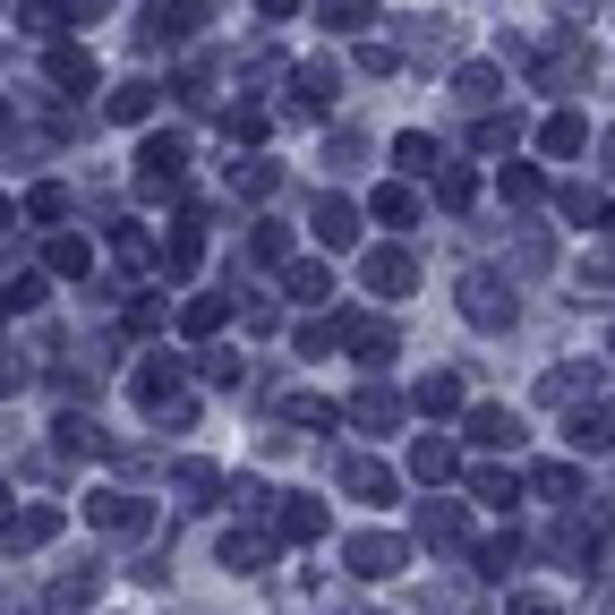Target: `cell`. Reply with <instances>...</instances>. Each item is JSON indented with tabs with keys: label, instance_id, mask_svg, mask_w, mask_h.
Segmentation results:
<instances>
[{
	"label": "cell",
	"instance_id": "cell-1",
	"mask_svg": "<svg viewBox=\"0 0 615 615\" xmlns=\"http://www.w3.org/2000/svg\"><path fill=\"white\" fill-rule=\"evenodd\" d=\"M137 402H146L155 420H162V411L180 420V359H171V351H146V359H137Z\"/></svg>",
	"mask_w": 615,
	"mask_h": 615
},
{
	"label": "cell",
	"instance_id": "cell-2",
	"mask_svg": "<svg viewBox=\"0 0 615 615\" xmlns=\"http://www.w3.org/2000/svg\"><path fill=\"white\" fill-rule=\"evenodd\" d=\"M342 555H351V573H359V582H385V573H402V555H411V548H402L393 530H359V539H351Z\"/></svg>",
	"mask_w": 615,
	"mask_h": 615
},
{
	"label": "cell",
	"instance_id": "cell-3",
	"mask_svg": "<svg viewBox=\"0 0 615 615\" xmlns=\"http://www.w3.org/2000/svg\"><path fill=\"white\" fill-rule=\"evenodd\" d=\"M462 317L470 325H513V291H505L496 274H470V283H462Z\"/></svg>",
	"mask_w": 615,
	"mask_h": 615
},
{
	"label": "cell",
	"instance_id": "cell-4",
	"mask_svg": "<svg viewBox=\"0 0 615 615\" xmlns=\"http://www.w3.org/2000/svg\"><path fill=\"white\" fill-rule=\"evenodd\" d=\"M180 162H189L180 137H146V146H137V189H171V180H180Z\"/></svg>",
	"mask_w": 615,
	"mask_h": 615
},
{
	"label": "cell",
	"instance_id": "cell-5",
	"mask_svg": "<svg viewBox=\"0 0 615 615\" xmlns=\"http://www.w3.org/2000/svg\"><path fill=\"white\" fill-rule=\"evenodd\" d=\"M86 521H95V530H120V539H137V530H146V505H137V496H120V487H103L95 505H86Z\"/></svg>",
	"mask_w": 615,
	"mask_h": 615
},
{
	"label": "cell",
	"instance_id": "cell-6",
	"mask_svg": "<svg viewBox=\"0 0 615 615\" xmlns=\"http://www.w3.org/2000/svg\"><path fill=\"white\" fill-rule=\"evenodd\" d=\"M291 112H299V120H325V112H333V68H325V61H308L291 77Z\"/></svg>",
	"mask_w": 615,
	"mask_h": 615
},
{
	"label": "cell",
	"instance_id": "cell-7",
	"mask_svg": "<svg viewBox=\"0 0 615 615\" xmlns=\"http://www.w3.org/2000/svg\"><path fill=\"white\" fill-rule=\"evenodd\" d=\"M342 487L368 496V505H393V470H385V462H368V454H342Z\"/></svg>",
	"mask_w": 615,
	"mask_h": 615
},
{
	"label": "cell",
	"instance_id": "cell-8",
	"mask_svg": "<svg viewBox=\"0 0 615 615\" xmlns=\"http://www.w3.org/2000/svg\"><path fill=\"white\" fill-rule=\"evenodd\" d=\"M52 530H61V513H52V505H26L18 521H0V548H9V555H18V548H43Z\"/></svg>",
	"mask_w": 615,
	"mask_h": 615
},
{
	"label": "cell",
	"instance_id": "cell-9",
	"mask_svg": "<svg viewBox=\"0 0 615 615\" xmlns=\"http://www.w3.org/2000/svg\"><path fill=\"white\" fill-rule=\"evenodd\" d=\"M317 240L325 248H351L359 240V205L351 197H317Z\"/></svg>",
	"mask_w": 615,
	"mask_h": 615
},
{
	"label": "cell",
	"instance_id": "cell-10",
	"mask_svg": "<svg viewBox=\"0 0 615 615\" xmlns=\"http://www.w3.org/2000/svg\"><path fill=\"white\" fill-rule=\"evenodd\" d=\"M462 427H470V445H521V420H513V411H496V402L462 411Z\"/></svg>",
	"mask_w": 615,
	"mask_h": 615
},
{
	"label": "cell",
	"instance_id": "cell-11",
	"mask_svg": "<svg viewBox=\"0 0 615 615\" xmlns=\"http://www.w3.org/2000/svg\"><path fill=\"white\" fill-rule=\"evenodd\" d=\"M411 274H420V265L402 257V248H377V257H368V291H385V299H402V291H411Z\"/></svg>",
	"mask_w": 615,
	"mask_h": 615
},
{
	"label": "cell",
	"instance_id": "cell-12",
	"mask_svg": "<svg viewBox=\"0 0 615 615\" xmlns=\"http://www.w3.org/2000/svg\"><path fill=\"white\" fill-rule=\"evenodd\" d=\"M420 411H427V420H454V411H470V402H462V377H454V368L420 377Z\"/></svg>",
	"mask_w": 615,
	"mask_h": 615
},
{
	"label": "cell",
	"instance_id": "cell-13",
	"mask_svg": "<svg viewBox=\"0 0 615 615\" xmlns=\"http://www.w3.org/2000/svg\"><path fill=\"white\" fill-rule=\"evenodd\" d=\"M590 146V129L573 120V112H555V120H539V155H555V162H573Z\"/></svg>",
	"mask_w": 615,
	"mask_h": 615
},
{
	"label": "cell",
	"instance_id": "cell-14",
	"mask_svg": "<svg viewBox=\"0 0 615 615\" xmlns=\"http://www.w3.org/2000/svg\"><path fill=\"white\" fill-rule=\"evenodd\" d=\"M411 470H420L427 487H445V479H454V470H462V454H454V445H445V436H420V445H411Z\"/></svg>",
	"mask_w": 615,
	"mask_h": 615
},
{
	"label": "cell",
	"instance_id": "cell-15",
	"mask_svg": "<svg viewBox=\"0 0 615 615\" xmlns=\"http://www.w3.org/2000/svg\"><path fill=\"white\" fill-rule=\"evenodd\" d=\"M86 265H95V248H86L77 231H52V240H43V274H86Z\"/></svg>",
	"mask_w": 615,
	"mask_h": 615
},
{
	"label": "cell",
	"instance_id": "cell-16",
	"mask_svg": "<svg viewBox=\"0 0 615 615\" xmlns=\"http://www.w3.org/2000/svg\"><path fill=\"white\" fill-rule=\"evenodd\" d=\"M223 317H231V299H214V291H197V299H180V333H223Z\"/></svg>",
	"mask_w": 615,
	"mask_h": 615
},
{
	"label": "cell",
	"instance_id": "cell-17",
	"mask_svg": "<svg viewBox=\"0 0 615 615\" xmlns=\"http://www.w3.org/2000/svg\"><path fill=\"white\" fill-rule=\"evenodd\" d=\"M52 86H68V95H86V86H95V52H77V43H61V52H52Z\"/></svg>",
	"mask_w": 615,
	"mask_h": 615
},
{
	"label": "cell",
	"instance_id": "cell-18",
	"mask_svg": "<svg viewBox=\"0 0 615 615\" xmlns=\"http://www.w3.org/2000/svg\"><path fill=\"white\" fill-rule=\"evenodd\" d=\"M393 162H402V171H420V180H436V162H445V155H436V137L402 129V137H393Z\"/></svg>",
	"mask_w": 615,
	"mask_h": 615
},
{
	"label": "cell",
	"instance_id": "cell-19",
	"mask_svg": "<svg viewBox=\"0 0 615 615\" xmlns=\"http://www.w3.org/2000/svg\"><path fill=\"white\" fill-rule=\"evenodd\" d=\"M283 539H325V505L317 496H283Z\"/></svg>",
	"mask_w": 615,
	"mask_h": 615
},
{
	"label": "cell",
	"instance_id": "cell-20",
	"mask_svg": "<svg viewBox=\"0 0 615 615\" xmlns=\"http://www.w3.org/2000/svg\"><path fill=\"white\" fill-rule=\"evenodd\" d=\"M86 598H95V573H61V582L43 590V615H77Z\"/></svg>",
	"mask_w": 615,
	"mask_h": 615
},
{
	"label": "cell",
	"instance_id": "cell-21",
	"mask_svg": "<svg viewBox=\"0 0 615 615\" xmlns=\"http://www.w3.org/2000/svg\"><path fill=\"white\" fill-rule=\"evenodd\" d=\"M171 479H180V496H197V505H214V496H231V487H223V470H214V462H180Z\"/></svg>",
	"mask_w": 615,
	"mask_h": 615
},
{
	"label": "cell",
	"instance_id": "cell-22",
	"mask_svg": "<svg viewBox=\"0 0 615 615\" xmlns=\"http://www.w3.org/2000/svg\"><path fill=\"white\" fill-rule=\"evenodd\" d=\"M283 291H291V299H299V308H317V299H325V291H333V274H325V265H317V257H308V265H291V274H283Z\"/></svg>",
	"mask_w": 615,
	"mask_h": 615
},
{
	"label": "cell",
	"instance_id": "cell-23",
	"mask_svg": "<svg viewBox=\"0 0 615 615\" xmlns=\"http://www.w3.org/2000/svg\"><path fill=\"white\" fill-rule=\"evenodd\" d=\"M265 555H274V539H265V530H231V539H223V564H240V573H257Z\"/></svg>",
	"mask_w": 615,
	"mask_h": 615
},
{
	"label": "cell",
	"instance_id": "cell-24",
	"mask_svg": "<svg viewBox=\"0 0 615 615\" xmlns=\"http://www.w3.org/2000/svg\"><path fill=\"white\" fill-rule=\"evenodd\" d=\"M530 487H539L548 505H573V496H582V479H573L564 462H539V470H530Z\"/></svg>",
	"mask_w": 615,
	"mask_h": 615
},
{
	"label": "cell",
	"instance_id": "cell-25",
	"mask_svg": "<svg viewBox=\"0 0 615 615\" xmlns=\"http://www.w3.org/2000/svg\"><path fill=\"white\" fill-rule=\"evenodd\" d=\"M420 539H427V548H454V539H462V513H454V505H427V513H420Z\"/></svg>",
	"mask_w": 615,
	"mask_h": 615
},
{
	"label": "cell",
	"instance_id": "cell-26",
	"mask_svg": "<svg viewBox=\"0 0 615 615\" xmlns=\"http://www.w3.org/2000/svg\"><path fill=\"white\" fill-rule=\"evenodd\" d=\"M146 112H155V86H137V77H129V86H112V120H129V129H137Z\"/></svg>",
	"mask_w": 615,
	"mask_h": 615
},
{
	"label": "cell",
	"instance_id": "cell-27",
	"mask_svg": "<svg viewBox=\"0 0 615 615\" xmlns=\"http://www.w3.org/2000/svg\"><path fill=\"white\" fill-rule=\"evenodd\" d=\"M573 445H582V454H607V445H615V420H607V411H582V420H573Z\"/></svg>",
	"mask_w": 615,
	"mask_h": 615
},
{
	"label": "cell",
	"instance_id": "cell-28",
	"mask_svg": "<svg viewBox=\"0 0 615 615\" xmlns=\"http://www.w3.org/2000/svg\"><path fill=\"white\" fill-rule=\"evenodd\" d=\"M368 214H377V223H411L420 197H411V189H377V197H368Z\"/></svg>",
	"mask_w": 615,
	"mask_h": 615
},
{
	"label": "cell",
	"instance_id": "cell-29",
	"mask_svg": "<svg viewBox=\"0 0 615 615\" xmlns=\"http://www.w3.org/2000/svg\"><path fill=\"white\" fill-rule=\"evenodd\" d=\"M351 420H359V427H393V420H402V402H393V393H359Z\"/></svg>",
	"mask_w": 615,
	"mask_h": 615
},
{
	"label": "cell",
	"instance_id": "cell-30",
	"mask_svg": "<svg viewBox=\"0 0 615 615\" xmlns=\"http://www.w3.org/2000/svg\"><path fill=\"white\" fill-rule=\"evenodd\" d=\"M521 137V112H496V120H479V155H505Z\"/></svg>",
	"mask_w": 615,
	"mask_h": 615
},
{
	"label": "cell",
	"instance_id": "cell-31",
	"mask_svg": "<svg viewBox=\"0 0 615 615\" xmlns=\"http://www.w3.org/2000/svg\"><path fill=\"white\" fill-rule=\"evenodd\" d=\"M470 487H479L487 505H513V496H521V487H513V470H470Z\"/></svg>",
	"mask_w": 615,
	"mask_h": 615
},
{
	"label": "cell",
	"instance_id": "cell-32",
	"mask_svg": "<svg viewBox=\"0 0 615 615\" xmlns=\"http://www.w3.org/2000/svg\"><path fill=\"white\" fill-rule=\"evenodd\" d=\"M454 95H462V103H496V68H462Z\"/></svg>",
	"mask_w": 615,
	"mask_h": 615
},
{
	"label": "cell",
	"instance_id": "cell-33",
	"mask_svg": "<svg viewBox=\"0 0 615 615\" xmlns=\"http://www.w3.org/2000/svg\"><path fill=\"white\" fill-rule=\"evenodd\" d=\"M351 351H359V359H393V325H359Z\"/></svg>",
	"mask_w": 615,
	"mask_h": 615
},
{
	"label": "cell",
	"instance_id": "cell-34",
	"mask_svg": "<svg viewBox=\"0 0 615 615\" xmlns=\"http://www.w3.org/2000/svg\"><path fill=\"white\" fill-rule=\"evenodd\" d=\"M436 197H445V205H454V214H462V205L479 197V180H470V171H445V180H436Z\"/></svg>",
	"mask_w": 615,
	"mask_h": 615
},
{
	"label": "cell",
	"instance_id": "cell-35",
	"mask_svg": "<svg viewBox=\"0 0 615 615\" xmlns=\"http://www.w3.org/2000/svg\"><path fill=\"white\" fill-rule=\"evenodd\" d=\"M368 18H377L368 0H325V26H368Z\"/></svg>",
	"mask_w": 615,
	"mask_h": 615
},
{
	"label": "cell",
	"instance_id": "cell-36",
	"mask_svg": "<svg viewBox=\"0 0 615 615\" xmlns=\"http://www.w3.org/2000/svg\"><path fill=\"white\" fill-rule=\"evenodd\" d=\"M0 308H43V274H18V283H9V299H0Z\"/></svg>",
	"mask_w": 615,
	"mask_h": 615
},
{
	"label": "cell",
	"instance_id": "cell-37",
	"mask_svg": "<svg viewBox=\"0 0 615 615\" xmlns=\"http://www.w3.org/2000/svg\"><path fill=\"white\" fill-rule=\"evenodd\" d=\"M61 205H68L61 189H34V197H26V214H34V223H61Z\"/></svg>",
	"mask_w": 615,
	"mask_h": 615
},
{
	"label": "cell",
	"instance_id": "cell-38",
	"mask_svg": "<svg viewBox=\"0 0 615 615\" xmlns=\"http://www.w3.org/2000/svg\"><path fill=\"white\" fill-rule=\"evenodd\" d=\"M274 189V162H240V197H265Z\"/></svg>",
	"mask_w": 615,
	"mask_h": 615
},
{
	"label": "cell",
	"instance_id": "cell-39",
	"mask_svg": "<svg viewBox=\"0 0 615 615\" xmlns=\"http://www.w3.org/2000/svg\"><path fill=\"white\" fill-rule=\"evenodd\" d=\"M103 9H112V0H61V18H68V26H95Z\"/></svg>",
	"mask_w": 615,
	"mask_h": 615
},
{
	"label": "cell",
	"instance_id": "cell-40",
	"mask_svg": "<svg viewBox=\"0 0 615 615\" xmlns=\"http://www.w3.org/2000/svg\"><path fill=\"white\" fill-rule=\"evenodd\" d=\"M513 615H555V607H548V598H513Z\"/></svg>",
	"mask_w": 615,
	"mask_h": 615
},
{
	"label": "cell",
	"instance_id": "cell-41",
	"mask_svg": "<svg viewBox=\"0 0 615 615\" xmlns=\"http://www.w3.org/2000/svg\"><path fill=\"white\" fill-rule=\"evenodd\" d=\"M257 9H265V18H291V9H299V0H257Z\"/></svg>",
	"mask_w": 615,
	"mask_h": 615
},
{
	"label": "cell",
	"instance_id": "cell-42",
	"mask_svg": "<svg viewBox=\"0 0 615 615\" xmlns=\"http://www.w3.org/2000/svg\"><path fill=\"white\" fill-rule=\"evenodd\" d=\"M0 223H9V205H0Z\"/></svg>",
	"mask_w": 615,
	"mask_h": 615
},
{
	"label": "cell",
	"instance_id": "cell-43",
	"mask_svg": "<svg viewBox=\"0 0 615 615\" xmlns=\"http://www.w3.org/2000/svg\"><path fill=\"white\" fill-rule=\"evenodd\" d=\"M0 120H9V103H0Z\"/></svg>",
	"mask_w": 615,
	"mask_h": 615
},
{
	"label": "cell",
	"instance_id": "cell-44",
	"mask_svg": "<svg viewBox=\"0 0 615 615\" xmlns=\"http://www.w3.org/2000/svg\"><path fill=\"white\" fill-rule=\"evenodd\" d=\"M0 505H9V496H0Z\"/></svg>",
	"mask_w": 615,
	"mask_h": 615
}]
</instances>
